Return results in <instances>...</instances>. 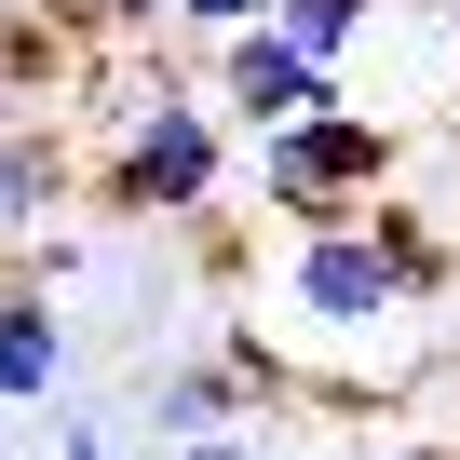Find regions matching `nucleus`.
<instances>
[{
  "instance_id": "1",
  "label": "nucleus",
  "mask_w": 460,
  "mask_h": 460,
  "mask_svg": "<svg viewBox=\"0 0 460 460\" xmlns=\"http://www.w3.org/2000/svg\"><path fill=\"white\" fill-rule=\"evenodd\" d=\"M230 176H244L230 163V109L190 95L176 68H136L122 82V149H109V203L122 217H217Z\"/></svg>"
},
{
  "instance_id": "4",
  "label": "nucleus",
  "mask_w": 460,
  "mask_h": 460,
  "mask_svg": "<svg viewBox=\"0 0 460 460\" xmlns=\"http://www.w3.org/2000/svg\"><path fill=\"white\" fill-rule=\"evenodd\" d=\"M203 55H217V109L244 122V136H285V122L339 109V68H325L312 41H285V28H230V41H203Z\"/></svg>"
},
{
  "instance_id": "6",
  "label": "nucleus",
  "mask_w": 460,
  "mask_h": 460,
  "mask_svg": "<svg viewBox=\"0 0 460 460\" xmlns=\"http://www.w3.org/2000/svg\"><path fill=\"white\" fill-rule=\"evenodd\" d=\"M217 420H258L230 366H163V379H149V447H190V433H217Z\"/></svg>"
},
{
  "instance_id": "9",
  "label": "nucleus",
  "mask_w": 460,
  "mask_h": 460,
  "mask_svg": "<svg viewBox=\"0 0 460 460\" xmlns=\"http://www.w3.org/2000/svg\"><path fill=\"white\" fill-rule=\"evenodd\" d=\"M271 28H285V41H312L325 68H352V55L379 41V0H285V14H271Z\"/></svg>"
},
{
  "instance_id": "7",
  "label": "nucleus",
  "mask_w": 460,
  "mask_h": 460,
  "mask_svg": "<svg viewBox=\"0 0 460 460\" xmlns=\"http://www.w3.org/2000/svg\"><path fill=\"white\" fill-rule=\"evenodd\" d=\"M41 217H55V149H41L28 122H0V258H14Z\"/></svg>"
},
{
  "instance_id": "5",
  "label": "nucleus",
  "mask_w": 460,
  "mask_h": 460,
  "mask_svg": "<svg viewBox=\"0 0 460 460\" xmlns=\"http://www.w3.org/2000/svg\"><path fill=\"white\" fill-rule=\"evenodd\" d=\"M68 379V325H55V285L14 258V271H0V406H41Z\"/></svg>"
},
{
  "instance_id": "2",
  "label": "nucleus",
  "mask_w": 460,
  "mask_h": 460,
  "mask_svg": "<svg viewBox=\"0 0 460 460\" xmlns=\"http://www.w3.org/2000/svg\"><path fill=\"white\" fill-rule=\"evenodd\" d=\"M244 190H258L285 230L366 217V203L393 190V109L339 95V109H312V122H285V136H244Z\"/></svg>"
},
{
  "instance_id": "10",
  "label": "nucleus",
  "mask_w": 460,
  "mask_h": 460,
  "mask_svg": "<svg viewBox=\"0 0 460 460\" xmlns=\"http://www.w3.org/2000/svg\"><path fill=\"white\" fill-rule=\"evenodd\" d=\"M271 14H285V0H176V28H190V41H230V28H271Z\"/></svg>"
},
{
  "instance_id": "13",
  "label": "nucleus",
  "mask_w": 460,
  "mask_h": 460,
  "mask_svg": "<svg viewBox=\"0 0 460 460\" xmlns=\"http://www.w3.org/2000/svg\"><path fill=\"white\" fill-rule=\"evenodd\" d=\"M55 460H122V433H95V420H68V447Z\"/></svg>"
},
{
  "instance_id": "14",
  "label": "nucleus",
  "mask_w": 460,
  "mask_h": 460,
  "mask_svg": "<svg viewBox=\"0 0 460 460\" xmlns=\"http://www.w3.org/2000/svg\"><path fill=\"white\" fill-rule=\"evenodd\" d=\"M366 460H460L447 433H393V447H366Z\"/></svg>"
},
{
  "instance_id": "8",
  "label": "nucleus",
  "mask_w": 460,
  "mask_h": 460,
  "mask_svg": "<svg viewBox=\"0 0 460 460\" xmlns=\"http://www.w3.org/2000/svg\"><path fill=\"white\" fill-rule=\"evenodd\" d=\"M366 230H379V258H393V271H406L420 298H433V285L460 271V244L433 230V203H393V190H379V203H366Z\"/></svg>"
},
{
  "instance_id": "12",
  "label": "nucleus",
  "mask_w": 460,
  "mask_h": 460,
  "mask_svg": "<svg viewBox=\"0 0 460 460\" xmlns=\"http://www.w3.org/2000/svg\"><path fill=\"white\" fill-rule=\"evenodd\" d=\"M109 28H176V0H95Z\"/></svg>"
},
{
  "instance_id": "3",
  "label": "nucleus",
  "mask_w": 460,
  "mask_h": 460,
  "mask_svg": "<svg viewBox=\"0 0 460 460\" xmlns=\"http://www.w3.org/2000/svg\"><path fill=\"white\" fill-rule=\"evenodd\" d=\"M271 298L298 312V325H285V352H339V339H366V352H379V325H406V298H420V285L379 258V230H366V217H312V230H285Z\"/></svg>"
},
{
  "instance_id": "11",
  "label": "nucleus",
  "mask_w": 460,
  "mask_h": 460,
  "mask_svg": "<svg viewBox=\"0 0 460 460\" xmlns=\"http://www.w3.org/2000/svg\"><path fill=\"white\" fill-rule=\"evenodd\" d=\"M163 460H271V447H258L244 420H217V433H190V447H163Z\"/></svg>"
}]
</instances>
